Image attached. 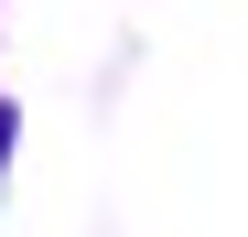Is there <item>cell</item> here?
<instances>
[{"label": "cell", "mask_w": 248, "mask_h": 237, "mask_svg": "<svg viewBox=\"0 0 248 237\" xmlns=\"http://www.w3.org/2000/svg\"><path fill=\"white\" fill-rule=\"evenodd\" d=\"M0 151H11V108H0Z\"/></svg>", "instance_id": "1"}]
</instances>
